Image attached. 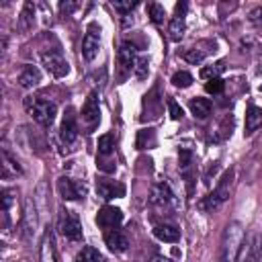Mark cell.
Wrapping results in <instances>:
<instances>
[{
    "instance_id": "cell-16",
    "label": "cell",
    "mask_w": 262,
    "mask_h": 262,
    "mask_svg": "<svg viewBox=\"0 0 262 262\" xmlns=\"http://www.w3.org/2000/svg\"><path fill=\"white\" fill-rule=\"evenodd\" d=\"M174 201V192L168 182H158L151 188V203L154 205H168Z\"/></svg>"
},
{
    "instance_id": "cell-21",
    "label": "cell",
    "mask_w": 262,
    "mask_h": 262,
    "mask_svg": "<svg viewBox=\"0 0 262 262\" xmlns=\"http://www.w3.org/2000/svg\"><path fill=\"white\" fill-rule=\"evenodd\" d=\"M190 111L196 119H207L211 115V100L209 98H192L190 100Z\"/></svg>"
},
{
    "instance_id": "cell-35",
    "label": "cell",
    "mask_w": 262,
    "mask_h": 262,
    "mask_svg": "<svg viewBox=\"0 0 262 262\" xmlns=\"http://www.w3.org/2000/svg\"><path fill=\"white\" fill-rule=\"evenodd\" d=\"M248 18H250V23H254V25H262V6L254 8V10L248 14Z\"/></svg>"
},
{
    "instance_id": "cell-29",
    "label": "cell",
    "mask_w": 262,
    "mask_h": 262,
    "mask_svg": "<svg viewBox=\"0 0 262 262\" xmlns=\"http://www.w3.org/2000/svg\"><path fill=\"white\" fill-rule=\"evenodd\" d=\"M133 72H135V78L143 80V78L147 76V72H149V61H147V57H137Z\"/></svg>"
},
{
    "instance_id": "cell-32",
    "label": "cell",
    "mask_w": 262,
    "mask_h": 262,
    "mask_svg": "<svg viewBox=\"0 0 262 262\" xmlns=\"http://www.w3.org/2000/svg\"><path fill=\"white\" fill-rule=\"evenodd\" d=\"M113 6H115V10H119L121 14H127V12H131L133 8H137V2H131V0H127V2H123V0H113Z\"/></svg>"
},
{
    "instance_id": "cell-13",
    "label": "cell",
    "mask_w": 262,
    "mask_h": 262,
    "mask_svg": "<svg viewBox=\"0 0 262 262\" xmlns=\"http://www.w3.org/2000/svg\"><path fill=\"white\" fill-rule=\"evenodd\" d=\"M104 244L108 246L111 252H125V250L129 248L127 235H125L123 231H119V229H108V231L104 233Z\"/></svg>"
},
{
    "instance_id": "cell-14",
    "label": "cell",
    "mask_w": 262,
    "mask_h": 262,
    "mask_svg": "<svg viewBox=\"0 0 262 262\" xmlns=\"http://www.w3.org/2000/svg\"><path fill=\"white\" fill-rule=\"evenodd\" d=\"M39 260L41 262H57L55 258V242H53V233L47 229L43 233L41 246H39Z\"/></svg>"
},
{
    "instance_id": "cell-12",
    "label": "cell",
    "mask_w": 262,
    "mask_h": 262,
    "mask_svg": "<svg viewBox=\"0 0 262 262\" xmlns=\"http://www.w3.org/2000/svg\"><path fill=\"white\" fill-rule=\"evenodd\" d=\"M96 190H98V194H100L102 199H106V201H111V199H115V196H123V194H125V186H123L121 182L106 180V178H100V180L96 182Z\"/></svg>"
},
{
    "instance_id": "cell-33",
    "label": "cell",
    "mask_w": 262,
    "mask_h": 262,
    "mask_svg": "<svg viewBox=\"0 0 262 262\" xmlns=\"http://www.w3.org/2000/svg\"><path fill=\"white\" fill-rule=\"evenodd\" d=\"M8 168H10L14 174H23V168L18 166V162H14V160L8 156V151H4V172H8Z\"/></svg>"
},
{
    "instance_id": "cell-24",
    "label": "cell",
    "mask_w": 262,
    "mask_h": 262,
    "mask_svg": "<svg viewBox=\"0 0 262 262\" xmlns=\"http://www.w3.org/2000/svg\"><path fill=\"white\" fill-rule=\"evenodd\" d=\"M147 14H149V18H151L156 25H162V23H164V16H166V10H164L162 4L151 2V4H147Z\"/></svg>"
},
{
    "instance_id": "cell-2",
    "label": "cell",
    "mask_w": 262,
    "mask_h": 262,
    "mask_svg": "<svg viewBox=\"0 0 262 262\" xmlns=\"http://www.w3.org/2000/svg\"><path fill=\"white\" fill-rule=\"evenodd\" d=\"M25 106H27V111L33 115V119L39 125H43V127H51L53 125L55 115H57L55 102H51L47 98H39V96H27Z\"/></svg>"
},
{
    "instance_id": "cell-9",
    "label": "cell",
    "mask_w": 262,
    "mask_h": 262,
    "mask_svg": "<svg viewBox=\"0 0 262 262\" xmlns=\"http://www.w3.org/2000/svg\"><path fill=\"white\" fill-rule=\"evenodd\" d=\"M37 227H39V219H37L35 199H27V201H25V213H23V229H25L27 237L35 235Z\"/></svg>"
},
{
    "instance_id": "cell-30",
    "label": "cell",
    "mask_w": 262,
    "mask_h": 262,
    "mask_svg": "<svg viewBox=\"0 0 262 262\" xmlns=\"http://www.w3.org/2000/svg\"><path fill=\"white\" fill-rule=\"evenodd\" d=\"M205 55H207V51H203V49H196V47H192V49H188L182 57L188 61V63H201L203 59H205Z\"/></svg>"
},
{
    "instance_id": "cell-10",
    "label": "cell",
    "mask_w": 262,
    "mask_h": 262,
    "mask_svg": "<svg viewBox=\"0 0 262 262\" xmlns=\"http://www.w3.org/2000/svg\"><path fill=\"white\" fill-rule=\"evenodd\" d=\"M135 61H137V47H135V43L123 41L119 45V63L123 66L125 72H131L135 68Z\"/></svg>"
},
{
    "instance_id": "cell-25",
    "label": "cell",
    "mask_w": 262,
    "mask_h": 262,
    "mask_svg": "<svg viewBox=\"0 0 262 262\" xmlns=\"http://www.w3.org/2000/svg\"><path fill=\"white\" fill-rule=\"evenodd\" d=\"M96 147H98V154L100 156H108L111 151H113V147H115V141H113V135H100L98 137V141H96Z\"/></svg>"
},
{
    "instance_id": "cell-6",
    "label": "cell",
    "mask_w": 262,
    "mask_h": 262,
    "mask_svg": "<svg viewBox=\"0 0 262 262\" xmlns=\"http://www.w3.org/2000/svg\"><path fill=\"white\" fill-rule=\"evenodd\" d=\"M98 49H100V27L96 23H90L82 39V57L86 61H92L98 55Z\"/></svg>"
},
{
    "instance_id": "cell-26",
    "label": "cell",
    "mask_w": 262,
    "mask_h": 262,
    "mask_svg": "<svg viewBox=\"0 0 262 262\" xmlns=\"http://www.w3.org/2000/svg\"><path fill=\"white\" fill-rule=\"evenodd\" d=\"M33 14H35V6L31 2H27L25 8H23V14H20V29L23 31L33 25Z\"/></svg>"
},
{
    "instance_id": "cell-5",
    "label": "cell",
    "mask_w": 262,
    "mask_h": 262,
    "mask_svg": "<svg viewBox=\"0 0 262 262\" xmlns=\"http://www.w3.org/2000/svg\"><path fill=\"white\" fill-rule=\"evenodd\" d=\"M41 61H43L45 70H47L53 78H63V76H68V72H70L68 61H66V57L61 55V51L49 49V51H45V53L41 55Z\"/></svg>"
},
{
    "instance_id": "cell-8",
    "label": "cell",
    "mask_w": 262,
    "mask_h": 262,
    "mask_svg": "<svg viewBox=\"0 0 262 262\" xmlns=\"http://www.w3.org/2000/svg\"><path fill=\"white\" fill-rule=\"evenodd\" d=\"M121 221H123V211L117 207H111V205L102 207L96 215V223L102 229H117L121 225Z\"/></svg>"
},
{
    "instance_id": "cell-37",
    "label": "cell",
    "mask_w": 262,
    "mask_h": 262,
    "mask_svg": "<svg viewBox=\"0 0 262 262\" xmlns=\"http://www.w3.org/2000/svg\"><path fill=\"white\" fill-rule=\"evenodd\" d=\"M59 8H61L63 12H70V10H74V8H76V4H61Z\"/></svg>"
},
{
    "instance_id": "cell-27",
    "label": "cell",
    "mask_w": 262,
    "mask_h": 262,
    "mask_svg": "<svg viewBox=\"0 0 262 262\" xmlns=\"http://www.w3.org/2000/svg\"><path fill=\"white\" fill-rule=\"evenodd\" d=\"M221 72H223V61H217V63H213V66L203 68V70H201V78H205V80H213V78H219Z\"/></svg>"
},
{
    "instance_id": "cell-7",
    "label": "cell",
    "mask_w": 262,
    "mask_h": 262,
    "mask_svg": "<svg viewBox=\"0 0 262 262\" xmlns=\"http://www.w3.org/2000/svg\"><path fill=\"white\" fill-rule=\"evenodd\" d=\"M57 188H59V194L66 199V201H76V199H84L88 188L84 182L80 180H74L70 176H59L57 178Z\"/></svg>"
},
{
    "instance_id": "cell-31",
    "label": "cell",
    "mask_w": 262,
    "mask_h": 262,
    "mask_svg": "<svg viewBox=\"0 0 262 262\" xmlns=\"http://www.w3.org/2000/svg\"><path fill=\"white\" fill-rule=\"evenodd\" d=\"M223 88H225V82H223L221 78H213V80H207V82H205V90H207L209 94H221Z\"/></svg>"
},
{
    "instance_id": "cell-19",
    "label": "cell",
    "mask_w": 262,
    "mask_h": 262,
    "mask_svg": "<svg viewBox=\"0 0 262 262\" xmlns=\"http://www.w3.org/2000/svg\"><path fill=\"white\" fill-rule=\"evenodd\" d=\"M260 250H262V246H260V235L254 233V235L250 237V242L246 244L242 262H260Z\"/></svg>"
},
{
    "instance_id": "cell-4",
    "label": "cell",
    "mask_w": 262,
    "mask_h": 262,
    "mask_svg": "<svg viewBox=\"0 0 262 262\" xmlns=\"http://www.w3.org/2000/svg\"><path fill=\"white\" fill-rule=\"evenodd\" d=\"M59 231L63 237L72 239V242H78L82 237V223L78 219V215L70 209H63L61 215H59Z\"/></svg>"
},
{
    "instance_id": "cell-20",
    "label": "cell",
    "mask_w": 262,
    "mask_h": 262,
    "mask_svg": "<svg viewBox=\"0 0 262 262\" xmlns=\"http://www.w3.org/2000/svg\"><path fill=\"white\" fill-rule=\"evenodd\" d=\"M258 127H262V108L252 104L246 111V133H254Z\"/></svg>"
},
{
    "instance_id": "cell-34",
    "label": "cell",
    "mask_w": 262,
    "mask_h": 262,
    "mask_svg": "<svg viewBox=\"0 0 262 262\" xmlns=\"http://www.w3.org/2000/svg\"><path fill=\"white\" fill-rule=\"evenodd\" d=\"M168 111H170V117H172L174 121L182 119V115H184V113H182V106H180L176 100H172V98L168 100Z\"/></svg>"
},
{
    "instance_id": "cell-23",
    "label": "cell",
    "mask_w": 262,
    "mask_h": 262,
    "mask_svg": "<svg viewBox=\"0 0 262 262\" xmlns=\"http://www.w3.org/2000/svg\"><path fill=\"white\" fill-rule=\"evenodd\" d=\"M100 260H102L100 252L92 246H84L76 256V262H100Z\"/></svg>"
},
{
    "instance_id": "cell-36",
    "label": "cell",
    "mask_w": 262,
    "mask_h": 262,
    "mask_svg": "<svg viewBox=\"0 0 262 262\" xmlns=\"http://www.w3.org/2000/svg\"><path fill=\"white\" fill-rule=\"evenodd\" d=\"M12 190H4L2 192V203H4V211H8L10 209V203H12Z\"/></svg>"
},
{
    "instance_id": "cell-3",
    "label": "cell",
    "mask_w": 262,
    "mask_h": 262,
    "mask_svg": "<svg viewBox=\"0 0 262 262\" xmlns=\"http://www.w3.org/2000/svg\"><path fill=\"white\" fill-rule=\"evenodd\" d=\"M231 178H233V172H231V170H229V172H225V174H223V178L219 180L217 188H215L213 192H209V194L199 203V207H201L203 211H215V209H219V207L229 199Z\"/></svg>"
},
{
    "instance_id": "cell-11",
    "label": "cell",
    "mask_w": 262,
    "mask_h": 262,
    "mask_svg": "<svg viewBox=\"0 0 262 262\" xmlns=\"http://www.w3.org/2000/svg\"><path fill=\"white\" fill-rule=\"evenodd\" d=\"M59 139L61 143L66 145H72L76 139H78V125H76V119H74V113L70 111L63 121H61V127H59Z\"/></svg>"
},
{
    "instance_id": "cell-28",
    "label": "cell",
    "mask_w": 262,
    "mask_h": 262,
    "mask_svg": "<svg viewBox=\"0 0 262 262\" xmlns=\"http://www.w3.org/2000/svg\"><path fill=\"white\" fill-rule=\"evenodd\" d=\"M172 84L174 86H178V88H188L190 84H192V76L188 74V72H176L174 76H172Z\"/></svg>"
},
{
    "instance_id": "cell-15",
    "label": "cell",
    "mask_w": 262,
    "mask_h": 262,
    "mask_svg": "<svg viewBox=\"0 0 262 262\" xmlns=\"http://www.w3.org/2000/svg\"><path fill=\"white\" fill-rule=\"evenodd\" d=\"M98 115H100V108H98V94L96 92H90L84 106H82V119L86 123H96L98 121Z\"/></svg>"
},
{
    "instance_id": "cell-1",
    "label": "cell",
    "mask_w": 262,
    "mask_h": 262,
    "mask_svg": "<svg viewBox=\"0 0 262 262\" xmlns=\"http://www.w3.org/2000/svg\"><path fill=\"white\" fill-rule=\"evenodd\" d=\"M244 242H246V231H244L242 223L231 221V223L225 227V231H223L217 262H237Z\"/></svg>"
},
{
    "instance_id": "cell-17",
    "label": "cell",
    "mask_w": 262,
    "mask_h": 262,
    "mask_svg": "<svg viewBox=\"0 0 262 262\" xmlns=\"http://www.w3.org/2000/svg\"><path fill=\"white\" fill-rule=\"evenodd\" d=\"M39 82H41V72H39V68H35V66H25V68L20 70V74H18V84H20L23 88H35Z\"/></svg>"
},
{
    "instance_id": "cell-38",
    "label": "cell",
    "mask_w": 262,
    "mask_h": 262,
    "mask_svg": "<svg viewBox=\"0 0 262 262\" xmlns=\"http://www.w3.org/2000/svg\"><path fill=\"white\" fill-rule=\"evenodd\" d=\"M151 262H172V260H170V258H166V256H156Z\"/></svg>"
},
{
    "instance_id": "cell-22",
    "label": "cell",
    "mask_w": 262,
    "mask_h": 262,
    "mask_svg": "<svg viewBox=\"0 0 262 262\" xmlns=\"http://www.w3.org/2000/svg\"><path fill=\"white\" fill-rule=\"evenodd\" d=\"M168 33H170L172 41H180L182 39V35H184V14H174V18L170 20Z\"/></svg>"
},
{
    "instance_id": "cell-18",
    "label": "cell",
    "mask_w": 262,
    "mask_h": 262,
    "mask_svg": "<svg viewBox=\"0 0 262 262\" xmlns=\"http://www.w3.org/2000/svg\"><path fill=\"white\" fill-rule=\"evenodd\" d=\"M154 235H156L158 239H162V242L174 244V242H178V239H180V229H178V227H174V225L164 223V225H156V227H154Z\"/></svg>"
}]
</instances>
